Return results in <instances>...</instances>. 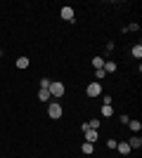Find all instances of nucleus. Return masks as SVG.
Segmentation results:
<instances>
[{
  "mask_svg": "<svg viewBox=\"0 0 142 158\" xmlns=\"http://www.w3.org/2000/svg\"><path fill=\"white\" fill-rule=\"evenodd\" d=\"M95 76H97V83H100V80L104 78V76H107V73H104V69H95Z\"/></svg>",
  "mask_w": 142,
  "mask_h": 158,
  "instance_id": "16",
  "label": "nucleus"
},
{
  "mask_svg": "<svg viewBox=\"0 0 142 158\" xmlns=\"http://www.w3.org/2000/svg\"><path fill=\"white\" fill-rule=\"evenodd\" d=\"M128 146H130V149H140V146H142V139L135 135V137H133V139L128 142Z\"/></svg>",
  "mask_w": 142,
  "mask_h": 158,
  "instance_id": "12",
  "label": "nucleus"
},
{
  "mask_svg": "<svg viewBox=\"0 0 142 158\" xmlns=\"http://www.w3.org/2000/svg\"><path fill=\"white\" fill-rule=\"evenodd\" d=\"M76 12H74V7H62V19L64 21H74Z\"/></svg>",
  "mask_w": 142,
  "mask_h": 158,
  "instance_id": "5",
  "label": "nucleus"
},
{
  "mask_svg": "<svg viewBox=\"0 0 142 158\" xmlns=\"http://www.w3.org/2000/svg\"><path fill=\"white\" fill-rule=\"evenodd\" d=\"M93 66L95 69H102V66H104V59H102V57H93Z\"/></svg>",
  "mask_w": 142,
  "mask_h": 158,
  "instance_id": "15",
  "label": "nucleus"
},
{
  "mask_svg": "<svg viewBox=\"0 0 142 158\" xmlns=\"http://www.w3.org/2000/svg\"><path fill=\"white\" fill-rule=\"evenodd\" d=\"M50 83H52V80H47V78H43V80H41V87H43V90H47V87H50Z\"/></svg>",
  "mask_w": 142,
  "mask_h": 158,
  "instance_id": "17",
  "label": "nucleus"
},
{
  "mask_svg": "<svg viewBox=\"0 0 142 158\" xmlns=\"http://www.w3.org/2000/svg\"><path fill=\"white\" fill-rule=\"evenodd\" d=\"M47 90H50V97H64V92H67V87H64V83H50V87H47Z\"/></svg>",
  "mask_w": 142,
  "mask_h": 158,
  "instance_id": "1",
  "label": "nucleus"
},
{
  "mask_svg": "<svg viewBox=\"0 0 142 158\" xmlns=\"http://www.w3.org/2000/svg\"><path fill=\"white\" fill-rule=\"evenodd\" d=\"M93 149H95V146L90 144V142H83V144H81V151L85 153V156H90V153H93Z\"/></svg>",
  "mask_w": 142,
  "mask_h": 158,
  "instance_id": "11",
  "label": "nucleus"
},
{
  "mask_svg": "<svg viewBox=\"0 0 142 158\" xmlns=\"http://www.w3.org/2000/svg\"><path fill=\"white\" fill-rule=\"evenodd\" d=\"M28 64H31V61H28V57H19V59L14 61V66H17V69H28Z\"/></svg>",
  "mask_w": 142,
  "mask_h": 158,
  "instance_id": "7",
  "label": "nucleus"
},
{
  "mask_svg": "<svg viewBox=\"0 0 142 158\" xmlns=\"http://www.w3.org/2000/svg\"><path fill=\"white\" fill-rule=\"evenodd\" d=\"M102 116H104V118L114 116V106H111V104H104V106H102Z\"/></svg>",
  "mask_w": 142,
  "mask_h": 158,
  "instance_id": "9",
  "label": "nucleus"
},
{
  "mask_svg": "<svg viewBox=\"0 0 142 158\" xmlns=\"http://www.w3.org/2000/svg\"><path fill=\"white\" fill-rule=\"evenodd\" d=\"M38 99H41V102H50V99H52L50 97V90H43L41 87V90H38Z\"/></svg>",
  "mask_w": 142,
  "mask_h": 158,
  "instance_id": "8",
  "label": "nucleus"
},
{
  "mask_svg": "<svg viewBox=\"0 0 142 158\" xmlns=\"http://www.w3.org/2000/svg\"><path fill=\"white\" fill-rule=\"evenodd\" d=\"M128 125H130V130L135 132V135L142 130V123H140V120H128Z\"/></svg>",
  "mask_w": 142,
  "mask_h": 158,
  "instance_id": "10",
  "label": "nucleus"
},
{
  "mask_svg": "<svg viewBox=\"0 0 142 158\" xmlns=\"http://www.w3.org/2000/svg\"><path fill=\"white\" fill-rule=\"evenodd\" d=\"M116 149H118V153H123V156H128V153H130L128 142H116Z\"/></svg>",
  "mask_w": 142,
  "mask_h": 158,
  "instance_id": "6",
  "label": "nucleus"
},
{
  "mask_svg": "<svg viewBox=\"0 0 142 158\" xmlns=\"http://www.w3.org/2000/svg\"><path fill=\"white\" fill-rule=\"evenodd\" d=\"M47 116H50L52 120L62 118V104H59V102H50V106H47Z\"/></svg>",
  "mask_w": 142,
  "mask_h": 158,
  "instance_id": "2",
  "label": "nucleus"
},
{
  "mask_svg": "<svg viewBox=\"0 0 142 158\" xmlns=\"http://www.w3.org/2000/svg\"><path fill=\"white\" fill-rule=\"evenodd\" d=\"M102 69H104V73H114L116 71V64H114V61H104Z\"/></svg>",
  "mask_w": 142,
  "mask_h": 158,
  "instance_id": "13",
  "label": "nucleus"
},
{
  "mask_svg": "<svg viewBox=\"0 0 142 158\" xmlns=\"http://www.w3.org/2000/svg\"><path fill=\"white\" fill-rule=\"evenodd\" d=\"M85 94H88V97H100L102 94V83H90V85L85 87Z\"/></svg>",
  "mask_w": 142,
  "mask_h": 158,
  "instance_id": "3",
  "label": "nucleus"
},
{
  "mask_svg": "<svg viewBox=\"0 0 142 158\" xmlns=\"http://www.w3.org/2000/svg\"><path fill=\"white\" fill-rule=\"evenodd\" d=\"M133 57H135V59L142 57V45H133Z\"/></svg>",
  "mask_w": 142,
  "mask_h": 158,
  "instance_id": "14",
  "label": "nucleus"
},
{
  "mask_svg": "<svg viewBox=\"0 0 142 158\" xmlns=\"http://www.w3.org/2000/svg\"><path fill=\"white\" fill-rule=\"evenodd\" d=\"M83 135H85V142L95 144V142H97V137H100V130H83Z\"/></svg>",
  "mask_w": 142,
  "mask_h": 158,
  "instance_id": "4",
  "label": "nucleus"
}]
</instances>
